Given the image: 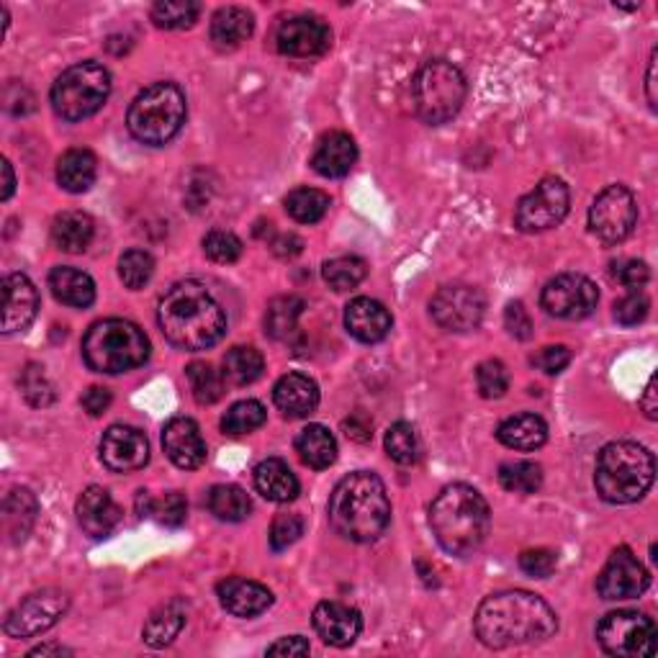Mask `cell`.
<instances>
[{"label":"cell","instance_id":"cell-1","mask_svg":"<svg viewBox=\"0 0 658 658\" xmlns=\"http://www.w3.org/2000/svg\"><path fill=\"white\" fill-rule=\"evenodd\" d=\"M479 641L489 648H512L553 638L559 618L543 597L532 591H500L479 604L473 618Z\"/></svg>","mask_w":658,"mask_h":658},{"label":"cell","instance_id":"cell-2","mask_svg":"<svg viewBox=\"0 0 658 658\" xmlns=\"http://www.w3.org/2000/svg\"><path fill=\"white\" fill-rule=\"evenodd\" d=\"M160 329L175 348L196 350L214 348L226 332V314L214 294L199 281H180L160 298Z\"/></svg>","mask_w":658,"mask_h":658},{"label":"cell","instance_id":"cell-3","mask_svg":"<svg viewBox=\"0 0 658 658\" xmlns=\"http://www.w3.org/2000/svg\"><path fill=\"white\" fill-rule=\"evenodd\" d=\"M391 502L384 481L371 471L350 473L329 496V525L353 543H373L389 528Z\"/></svg>","mask_w":658,"mask_h":658},{"label":"cell","instance_id":"cell-4","mask_svg":"<svg viewBox=\"0 0 658 658\" xmlns=\"http://www.w3.org/2000/svg\"><path fill=\"white\" fill-rule=\"evenodd\" d=\"M492 525V512L484 496L468 484H453L437 494L430 507V528L443 551L468 555L484 543Z\"/></svg>","mask_w":658,"mask_h":658},{"label":"cell","instance_id":"cell-5","mask_svg":"<svg viewBox=\"0 0 658 658\" xmlns=\"http://www.w3.org/2000/svg\"><path fill=\"white\" fill-rule=\"evenodd\" d=\"M656 479V460L638 443L604 445L597 458L595 486L610 504H633L648 494Z\"/></svg>","mask_w":658,"mask_h":658},{"label":"cell","instance_id":"cell-6","mask_svg":"<svg viewBox=\"0 0 658 658\" xmlns=\"http://www.w3.org/2000/svg\"><path fill=\"white\" fill-rule=\"evenodd\" d=\"M83 357L96 373L119 376L148 363L150 340L137 325L127 319H104L87 329L83 340Z\"/></svg>","mask_w":658,"mask_h":658},{"label":"cell","instance_id":"cell-7","mask_svg":"<svg viewBox=\"0 0 658 658\" xmlns=\"http://www.w3.org/2000/svg\"><path fill=\"white\" fill-rule=\"evenodd\" d=\"M186 96L175 83H155L144 87L131 101L127 127L137 142L150 148H163L186 124Z\"/></svg>","mask_w":658,"mask_h":658},{"label":"cell","instance_id":"cell-8","mask_svg":"<svg viewBox=\"0 0 658 658\" xmlns=\"http://www.w3.org/2000/svg\"><path fill=\"white\" fill-rule=\"evenodd\" d=\"M466 93L468 85L463 72L448 60L425 62L412 83L416 116L425 124H433V127L450 121L460 111Z\"/></svg>","mask_w":658,"mask_h":658},{"label":"cell","instance_id":"cell-9","mask_svg":"<svg viewBox=\"0 0 658 658\" xmlns=\"http://www.w3.org/2000/svg\"><path fill=\"white\" fill-rule=\"evenodd\" d=\"M111 96V75L104 64L87 60L72 64L55 80L52 108L64 121H83L98 114Z\"/></svg>","mask_w":658,"mask_h":658},{"label":"cell","instance_id":"cell-10","mask_svg":"<svg viewBox=\"0 0 658 658\" xmlns=\"http://www.w3.org/2000/svg\"><path fill=\"white\" fill-rule=\"evenodd\" d=\"M597 641L604 654L620 658L654 656L656 625L654 620L635 610H618L597 625Z\"/></svg>","mask_w":658,"mask_h":658},{"label":"cell","instance_id":"cell-11","mask_svg":"<svg viewBox=\"0 0 658 658\" xmlns=\"http://www.w3.org/2000/svg\"><path fill=\"white\" fill-rule=\"evenodd\" d=\"M568 207H572V193L566 183L561 178H543L517 203L515 224L528 234L548 232L566 219Z\"/></svg>","mask_w":658,"mask_h":658},{"label":"cell","instance_id":"cell-12","mask_svg":"<svg viewBox=\"0 0 658 658\" xmlns=\"http://www.w3.org/2000/svg\"><path fill=\"white\" fill-rule=\"evenodd\" d=\"M638 224V203L625 186H610L597 196L589 209V226L607 245L627 239Z\"/></svg>","mask_w":658,"mask_h":658},{"label":"cell","instance_id":"cell-13","mask_svg":"<svg viewBox=\"0 0 658 658\" xmlns=\"http://www.w3.org/2000/svg\"><path fill=\"white\" fill-rule=\"evenodd\" d=\"M70 607V595L60 589H44L34 591L26 599L13 607L5 618L3 631L11 638H34L49 627L60 623V618L68 612Z\"/></svg>","mask_w":658,"mask_h":658},{"label":"cell","instance_id":"cell-14","mask_svg":"<svg viewBox=\"0 0 658 658\" xmlns=\"http://www.w3.org/2000/svg\"><path fill=\"white\" fill-rule=\"evenodd\" d=\"M543 309L555 319H584L595 314L599 304V291L587 275L563 273L553 278L540 296Z\"/></svg>","mask_w":658,"mask_h":658},{"label":"cell","instance_id":"cell-15","mask_svg":"<svg viewBox=\"0 0 658 658\" xmlns=\"http://www.w3.org/2000/svg\"><path fill=\"white\" fill-rule=\"evenodd\" d=\"M433 319L448 332H471L481 325L486 302L479 289L471 286H443L430 302Z\"/></svg>","mask_w":658,"mask_h":658},{"label":"cell","instance_id":"cell-16","mask_svg":"<svg viewBox=\"0 0 658 658\" xmlns=\"http://www.w3.org/2000/svg\"><path fill=\"white\" fill-rule=\"evenodd\" d=\"M650 576L646 566L635 559L631 548H615L607 559L602 574L597 576V591L602 599L618 602V599H635L648 589Z\"/></svg>","mask_w":658,"mask_h":658},{"label":"cell","instance_id":"cell-17","mask_svg":"<svg viewBox=\"0 0 658 658\" xmlns=\"http://www.w3.org/2000/svg\"><path fill=\"white\" fill-rule=\"evenodd\" d=\"M332 44V32L317 16H291L278 26L275 47L286 57H319Z\"/></svg>","mask_w":658,"mask_h":658},{"label":"cell","instance_id":"cell-18","mask_svg":"<svg viewBox=\"0 0 658 658\" xmlns=\"http://www.w3.org/2000/svg\"><path fill=\"white\" fill-rule=\"evenodd\" d=\"M101 460L116 473H131L150 460V443L142 430L129 425L108 427L101 437Z\"/></svg>","mask_w":658,"mask_h":658},{"label":"cell","instance_id":"cell-19","mask_svg":"<svg viewBox=\"0 0 658 658\" xmlns=\"http://www.w3.org/2000/svg\"><path fill=\"white\" fill-rule=\"evenodd\" d=\"M314 631L319 633V638L327 646L348 648L357 641V635L363 631V618L355 607H348L342 602H321L314 610Z\"/></svg>","mask_w":658,"mask_h":658},{"label":"cell","instance_id":"cell-20","mask_svg":"<svg viewBox=\"0 0 658 658\" xmlns=\"http://www.w3.org/2000/svg\"><path fill=\"white\" fill-rule=\"evenodd\" d=\"M165 456L183 471H193L207 460V443H203L201 430L188 416H175L163 430Z\"/></svg>","mask_w":658,"mask_h":658},{"label":"cell","instance_id":"cell-21","mask_svg":"<svg viewBox=\"0 0 658 658\" xmlns=\"http://www.w3.org/2000/svg\"><path fill=\"white\" fill-rule=\"evenodd\" d=\"M39 312V291L24 273H11L3 281V332H24Z\"/></svg>","mask_w":658,"mask_h":658},{"label":"cell","instance_id":"cell-22","mask_svg":"<svg viewBox=\"0 0 658 658\" xmlns=\"http://www.w3.org/2000/svg\"><path fill=\"white\" fill-rule=\"evenodd\" d=\"M78 525L85 536L106 538L121 522V509L104 486H87L75 504Z\"/></svg>","mask_w":658,"mask_h":658},{"label":"cell","instance_id":"cell-23","mask_svg":"<svg viewBox=\"0 0 658 658\" xmlns=\"http://www.w3.org/2000/svg\"><path fill=\"white\" fill-rule=\"evenodd\" d=\"M216 595L224 610L234 618L262 615L273 604V591L262 587L260 581L243 579V576H230V579L219 581Z\"/></svg>","mask_w":658,"mask_h":658},{"label":"cell","instance_id":"cell-24","mask_svg":"<svg viewBox=\"0 0 658 658\" xmlns=\"http://www.w3.org/2000/svg\"><path fill=\"white\" fill-rule=\"evenodd\" d=\"M391 314L381 302L368 296H357L348 304L345 309V327L357 342L373 345V342H381L389 338L391 332Z\"/></svg>","mask_w":658,"mask_h":658},{"label":"cell","instance_id":"cell-25","mask_svg":"<svg viewBox=\"0 0 658 658\" xmlns=\"http://www.w3.org/2000/svg\"><path fill=\"white\" fill-rule=\"evenodd\" d=\"M357 163V144L345 131H327L312 155V167L321 178H345Z\"/></svg>","mask_w":658,"mask_h":658},{"label":"cell","instance_id":"cell-26","mask_svg":"<svg viewBox=\"0 0 658 658\" xmlns=\"http://www.w3.org/2000/svg\"><path fill=\"white\" fill-rule=\"evenodd\" d=\"M273 401L291 420H304L319 407V386L304 373H289L275 384Z\"/></svg>","mask_w":658,"mask_h":658},{"label":"cell","instance_id":"cell-27","mask_svg":"<svg viewBox=\"0 0 658 658\" xmlns=\"http://www.w3.org/2000/svg\"><path fill=\"white\" fill-rule=\"evenodd\" d=\"M49 289H52L57 302L72 306V309H87V306L96 302V283H93V278L70 266H60L49 273Z\"/></svg>","mask_w":658,"mask_h":658},{"label":"cell","instance_id":"cell-28","mask_svg":"<svg viewBox=\"0 0 658 658\" xmlns=\"http://www.w3.org/2000/svg\"><path fill=\"white\" fill-rule=\"evenodd\" d=\"M255 489H258L268 502L286 504L294 502L298 496V479L289 468V463H283L281 458H268L255 468Z\"/></svg>","mask_w":658,"mask_h":658},{"label":"cell","instance_id":"cell-29","mask_svg":"<svg viewBox=\"0 0 658 658\" xmlns=\"http://www.w3.org/2000/svg\"><path fill=\"white\" fill-rule=\"evenodd\" d=\"M93 234H96V224L83 211H62L52 222V243L62 252H85L93 243Z\"/></svg>","mask_w":658,"mask_h":658},{"label":"cell","instance_id":"cell-30","mask_svg":"<svg viewBox=\"0 0 658 658\" xmlns=\"http://www.w3.org/2000/svg\"><path fill=\"white\" fill-rule=\"evenodd\" d=\"M186 602L183 599H171V602L160 604L155 612L144 623V643L152 648H165L178 638L183 625H186Z\"/></svg>","mask_w":658,"mask_h":658},{"label":"cell","instance_id":"cell-31","mask_svg":"<svg viewBox=\"0 0 658 658\" xmlns=\"http://www.w3.org/2000/svg\"><path fill=\"white\" fill-rule=\"evenodd\" d=\"M496 437L512 450H538L548 440V425L538 414H515L502 422Z\"/></svg>","mask_w":658,"mask_h":658},{"label":"cell","instance_id":"cell-32","mask_svg":"<svg viewBox=\"0 0 658 658\" xmlns=\"http://www.w3.org/2000/svg\"><path fill=\"white\" fill-rule=\"evenodd\" d=\"M255 32V19L247 9H239V5H226V9H219L211 19V42L222 49H232L239 47V44L247 42Z\"/></svg>","mask_w":658,"mask_h":658},{"label":"cell","instance_id":"cell-33","mask_svg":"<svg viewBox=\"0 0 658 658\" xmlns=\"http://www.w3.org/2000/svg\"><path fill=\"white\" fill-rule=\"evenodd\" d=\"M98 163L93 157V152L87 150H70L64 152L57 163V183L68 193H85L91 191V186L96 183Z\"/></svg>","mask_w":658,"mask_h":658},{"label":"cell","instance_id":"cell-34","mask_svg":"<svg viewBox=\"0 0 658 658\" xmlns=\"http://www.w3.org/2000/svg\"><path fill=\"white\" fill-rule=\"evenodd\" d=\"M296 453L309 468L325 471L338 460V440L325 425H309L296 437Z\"/></svg>","mask_w":658,"mask_h":658},{"label":"cell","instance_id":"cell-35","mask_svg":"<svg viewBox=\"0 0 658 658\" xmlns=\"http://www.w3.org/2000/svg\"><path fill=\"white\" fill-rule=\"evenodd\" d=\"M137 512L139 517H152L165 528H180L188 517V502L180 492H167L160 500H155L150 492H139Z\"/></svg>","mask_w":658,"mask_h":658},{"label":"cell","instance_id":"cell-36","mask_svg":"<svg viewBox=\"0 0 658 658\" xmlns=\"http://www.w3.org/2000/svg\"><path fill=\"white\" fill-rule=\"evenodd\" d=\"M36 512H39V504H36V496L28 492V489H13V492L5 496L3 520L13 543H24L36 522Z\"/></svg>","mask_w":658,"mask_h":658},{"label":"cell","instance_id":"cell-37","mask_svg":"<svg viewBox=\"0 0 658 658\" xmlns=\"http://www.w3.org/2000/svg\"><path fill=\"white\" fill-rule=\"evenodd\" d=\"M207 504L211 515L222 522H243L252 512L250 496H247L245 489L234 484H219L211 489L207 496Z\"/></svg>","mask_w":658,"mask_h":658},{"label":"cell","instance_id":"cell-38","mask_svg":"<svg viewBox=\"0 0 658 658\" xmlns=\"http://www.w3.org/2000/svg\"><path fill=\"white\" fill-rule=\"evenodd\" d=\"M304 298L298 296H278L270 302L266 314V332L273 340H289L296 332L298 317L304 314Z\"/></svg>","mask_w":658,"mask_h":658},{"label":"cell","instance_id":"cell-39","mask_svg":"<svg viewBox=\"0 0 658 658\" xmlns=\"http://www.w3.org/2000/svg\"><path fill=\"white\" fill-rule=\"evenodd\" d=\"M262 368H266V361L255 348L237 345L224 357V378L234 386L255 384L262 376Z\"/></svg>","mask_w":658,"mask_h":658},{"label":"cell","instance_id":"cell-40","mask_svg":"<svg viewBox=\"0 0 658 658\" xmlns=\"http://www.w3.org/2000/svg\"><path fill=\"white\" fill-rule=\"evenodd\" d=\"M329 211V196L317 188H296L286 196V214L298 224H317Z\"/></svg>","mask_w":658,"mask_h":658},{"label":"cell","instance_id":"cell-41","mask_svg":"<svg viewBox=\"0 0 658 658\" xmlns=\"http://www.w3.org/2000/svg\"><path fill=\"white\" fill-rule=\"evenodd\" d=\"M262 425H266V407L255 399L237 401V404H232L222 416V430L224 435L230 437L250 435Z\"/></svg>","mask_w":658,"mask_h":658},{"label":"cell","instance_id":"cell-42","mask_svg":"<svg viewBox=\"0 0 658 658\" xmlns=\"http://www.w3.org/2000/svg\"><path fill=\"white\" fill-rule=\"evenodd\" d=\"M321 275H325L329 289L350 291L365 281L368 266H365V260L355 258V255H342V258L327 260L325 268H321Z\"/></svg>","mask_w":658,"mask_h":658},{"label":"cell","instance_id":"cell-43","mask_svg":"<svg viewBox=\"0 0 658 658\" xmlns=\"http://www.w3.org/2000/svg\"><path fill=\"white\" fill-rule=\"evenodd\" d=\"M500 484L512 494H536L543 486V468L532 460H512L500 468Z\"/></svg>","mask_w":658,"mask_h":658},{"label":"cell","instance_id":"cell-44","mask_svg":"<svg viewBox=\"0 0 658 658\" xmlns=\"http://www.w3.org/2000/svg\"><path fill=\"white\" fill-rule=\"evenodd\" d=\"M186 376L199 404H216L224 397V373H219L214 365L191 363L186 368Z\"/></svg>","mask_w":658,"mask_h":658},{"label":"cell","instance_id":"cell-45","mask_svg":"<svg viewBox=\"0 0 658 658\" xmlns=\"http://www.w3.org/2000/svg\"><path fill=\"white\" fill-rule=\"evenodd\" d=\"M201 5L193 0H160L152 5V21L157 28H188L199 19Z\"/></svg>","mask_w":658,"mask_h":658},{"label":"cell","instance_id":"cell-46","mask_svg":"<svg viewBox=\"0 0 658 658\" xmlns=\"http://www.w3.org/2000/svg\"><path fill=\"white\" fill-rule=\"evenodd\" d=\"M384 445L389 458L397 460L399 466H412L420 458V440H416L414 427L409 422H397L386 430Z\"/></svg>","mask_w":658,"mask_h":658},{"label":"cell","instance_id":"cell-47","mask_svg":"<svg viewBox=\"0 0 658 658\" xmlns=\"http://www.w3.org/2000/svg\"><path fill=\"white\" fill-rule=\"evenodd\" d=\"M152 273H155V260H152L150 252L129 250L121 255L119 278L127 289H131V291L144 289L152 281Z\"/></svg>","mask_w":658,"mask_h":658},{"label":"cell","instance_id":"cell-48","mask_svg":"<svg viewBox=\"0 0 658 658\" xmlns=\"http://www.w3.org/2000/svg\"><path fill=\"white\" fill-rule=\"evenodd\" d=\"M203 252L219 266H232L243 258V239L226 230H214L203 237Z\"/></svg>","mask_w":658,"mask_h":658},{"label":"cell","instance_id":"cell-49","mask_svg":"<svg viewBox=\"0 0 658 658\" xmlns=\"http://www.w3.org/2000/svg\"><path fill=\"white\" fill-rule=\"evenodd\" d=\"M477 386L484 399H500L509 389V373L502 361H484L477 368Z\"/></svg>","mask_w":658,"mask_h":658},{"label":"cell","instance_id":"cell-50","mask_svg":"<svg viewBox=\"0 0 658 658\" xmlns=\"http://www.w3.org/2000/svg\"><path fill=\"white\" fill-rule=\"evenodd\" d=\"M21 391L28 399V404L34 407H49L55 401V389L49 384L47 373L39 365H28V368L21 373Z\"/></svg>","mask_w":658,"mask_h":658},{"label":"cell","instance_id":"cell-51","mask_svg":"<svg viewBox=\"0 0 658 658\" xmlns=\"http://www.w3.org/2000/svg\"><path fill=\"white\" fill-rule=\"evenodd\" d=\"M304 536V520L298 515H278L270 525V548L286 551Z\"/></svg>","mask_w":658,"mask_h":658},{"label":"cell","instance_id":"cell-52","mask_svg":"<svg viewBox=\"0 0 658 658\" xmlns=\"http://www.w3.org/2000/svg\"><path fill=\"white\" fill-rule=\"evenodd\" d=\"M648 309H650L648 296L641 294V291H631V294L623 296L615 304V319L625 327H635L648 317Z\"/></svg>","mask_w":658,"mask_h":658},{"label":"cell","instance_id":"cell-53","mask_svg":"<svg viewBox=\"0 0 658 658\" xmlns=\"http://www.w3.org/2000/svg\"><path fill=\"white\" fill-rule=\"evenodd\" d=\"M555 566H559V559L548 548H530L520 555V568L532 579H548L555 572Z\"/></svg>","mask_w":658,"mask_h":658},{"label":"cell","instance_id":"cell-54","mask_svg":"<svg viewBox=\"0 0 658 658\" xmlns=\"http://www.w3.org/2000/svg\"><path fill=\"white\" fill-rule=\"evenodd\" d=\"M532 363L543 373H548V376H555V373H561L572 363V350L566 345H548L532 355Z\"/></svg>","mask_w":658,"mask_h":658},{"label":"cell","instance_id":"cell-55","mask_svg":"<svg viewBox=\"0 0 658 658\" xmlns=\"http://www.w3.org/2000/svg\"><path fill=\"white\" fill-rule=\"evenodd\" d=\"M612 273H615V278L625 289L633 291L643 289L650 281V268L643 260H623L620 266H615Z\"/></svg>","mask_w":658,"mask_h":658},{"label":"cell","instance_id":"cell-56","mask_svg":"<svg viewBox=\"0 0 658 658\" xmlns=\"http://www.w3.org/2000/svg\"><path fill=\"white\" fill-rule=\"evenodd\" d=\"M504 327L509 329V334L515 340L532 338V319L520 302H512L507 306V312H504Z\"/></svg>","mask_w":658,"mask_h":658},{"label":"cell","instance_id":"cell-57","mask_svg":"<svg viewBox=\"0 0 658 658\" xmlns=\"http://www.w3.org/2000/svg\"><path fill=\"white\" fill-rule=\"evenodd\" d=\"M80 404H83V409L91 416H101L111 407V393H108L104 386H91V389L83 393V399H80Z\"/></svg>","mask_w":658,"mask_h":658},{"label":"cell","instance_id":"cell-58","mask_svg":"<svg viewBox=\"0 0 658 658\" xmlns=\"http://www.w3.org/2000/svg\"><path fill=\"white\" fill-rule=\"evenodd\" d=\"M309 641L302 635H291V638H281L268 646V656H309Z\"/></svg>","mask_w":658,"mask_h":658},{"label":"cell","instance_id":"cell-59","mask_svg":"<svg viewBox=\"0 0 658 658\" xmlns=\"http://www.w3.org/2000/svg\"><path fill=\"white\" fill-rule=\"evenodd\" d=\"M270 250H273L278 258H296L304 250V239L294 232L278 234V237L270 243Z\"/></svg>","mask_w":658,"mask_h":658},{"label":"cell","instance_id":"cell-60","mask_svg":"<svg viewBox=\"0 0 658 658\" xmlns=\"http://www.w3.org/2000/svg\"><path fill=\"white\" fill-rule=\"evenodd\" d=\"M345 433L357 443H368L373 437V422L363 412H355L350 420H345Z\"/></svg>","mask_w":658,"mask_h":658},{"label":"cell","instance_id":"cell-61","mask_svg":"<svg viewBox=\"0 0 658 658\" xmlns=\"http://www.w3.org/2000/svg\"><path fill=\"white\" fill-rule=\"evenodd\" d=\"M658 391H656V376H650L648 378V386H646V391H643V397H641V409H643V414L648 416V420H656L658 416Z\"/></svg>","mask_w":658,"mask_h":658},{"label":"cell","instance_id":"cell-62","mask_svg":"<svg viewBox=\"0 0 658 658\" xmlns=\"http://www.w3.org/2000/svg\"><path fill=\"white\" fill-rule=\"evenodd\" d=\"M646 91H648V106L656 111V52L650 55V64H648V78H646Z\"/></svg>","mask_w":658,"mask_h":658},{"label":"cell","instance_id":"cell-63","mask_svg":"<svg viewBox=\"0 0 658 658\" xmlns=\"http://www.w3.org/2000/svg\"><path fill=\"white\" fill-rule=\"evenodd\" d=\"M13 191H16V175H13V167L9 160H3V196H0V199L9 201Z\"/></svg>","mask_w":658,"mask_h":658},{"label":"cell","instance_id":"cell-64","mask_svg":"<svg viewBox=\"0 0 658 658\" xmlns=\"http://www.w3.org/2000/svg\"><path fill=\"white\" fill-rule=\"evenodd\" d=\"M36 656H72V650L70 648H64V646H39V648H34V650H28V658H36Z\"/></svg>","mask_w":658,"mask_h":658}]
</instances>
